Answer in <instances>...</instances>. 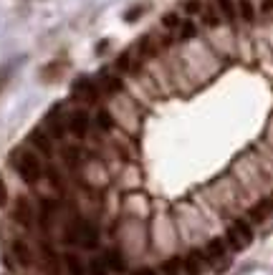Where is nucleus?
<instances>
[{"label":"nucleus","mask_w":273,"mask_h":275,"mask_svg":"<svg viewBox=\"0 0 273 275\" xmlns=\"http://www.w3.org/2000/svg\"><path fill=\"white\" fill-rule=\"evenodd\" d=\"M66 268H69V275H83V265H81V260L74 255V252L66 255Z\"/></svg>","instance_id":"obj_14"},{"label":"nucleus","mask_w":273,"mask_h":275,"mask_svg":"<svg viewBox=\"0 0 273 275\" xmlns=\"http://www.w3.org/2000/svg\"><path fill=\"white\" fill-rule=\"evenodd\" d=\"M197 33V28H195V23H190V20H187V23L182 26V38H193Z\"/></svg>","instance_id":"obj_20"},{"label":"nucleus","mask_w":273,"mask_h":275,"mask_svg":"<svg viewBox=\"0 0 273 275\" xmlns=\"http://www.w3.org/2000/svg\"><path fill=\"white\" fill-rule=\"evenodd\" d=\"M218 8L223 13V18L228 20V23H233L235 20V5H233V0H218Z\"/></svg>","instance_id":"obj_11"},{"label":"nucleus","mask_w":273,"mask_h":275,"mask_svg":"<svg viewBox=\"0 0 273 275\" xmlns=\"http://www.w3.org/2000/svg\"><path fill=\"white\" fill-rule=\"evenodd\" d=\"M69 132L74 137H86V132H89V114L86 111H74L69 116Z\"/></svg>","instance_id":"obj_4"},{"label":"nucleus","mask_w":273,"mask_h":275,"mask_svg":"<svg viewBox=\"0 0 273 275\" xmlns=\"http://www.w3.org/2000/svg\"><path fill=\"white\" fill-rule=\"evenodd\" d=\"M15 220H18L20 225H26V227H31V222H33L31 205H28V200H26V197H20V200H18V205H15Z\"/></svg>","instance_id":"obj_6"},{"label":"nucleus","mask_w":273,"mask_h":275,"mask_svg":"<svg viewBox=\"0 0 273 275\" xmlns=\"http://www.w3.org/2000/svg\"><path fill=\"white\" fill-rule=\"evenodd\" d=\"M74 96L81 99V101H96V86L89 78H78L74 83Z\"/></svg>","instance_id":"obj_5"},{"label":"nucleus","mask_w":273,"mask_h":275,"mask_svg":"<svg viewBox=\"0 0 273 275\" xmlns=\"http://www.w3.org/2000/svg\"><path fill=\"white\" fill-rule=\"evenodd\" d=\"M205 23H207V26H218V23H220V18H218L215 13H210V10H207V13H205Z\"/></svg>","instance_id":"obj_24"},{"label":"nucleus","mask_w":273,"mask_h":275,"mask_svg":"<svg viewBox=\"0 0 273 275\" xmlns=\"http://www.w3.org/2000/svg\"><path fill=\"white\" fill-rule=\"evenodd\" d=\"M15 167H18V174L23 177V182H28V184H36V182L40 179V172H43L40 159H38L33 152H20Z\"/></svg>","instance_id":"obj_1"},{"label":"nucleus","mask_w":273,"mask_h":275,"mask_svg":"<svg viewBox=\"0 0 273 275\" xmlns=\"http://www.w3.org/2000/svg\"><path fill=\"white\" fill-rule=\"evenodd\" d=\"M104 89H107L109 94H117V91H121V81L119 78H104Z\"/></svg>","instance_id":"obj_18"},{"label":"nucleus","mask_w":273,"mask_h":275,"mask_svg":"<svg viewBox=\"0 0 273 275\" xmlns=\"http://www.w3.org/2000/svg\"><path fill=\"white\" fill-rule=\"evenodd\" d=\"M8 202V192H5V182H3V177H0V207H3Z\"/></svg>","instance_id":"obj_25"},{"label":"nucleus","mask_w":273,"mask_h":275,"mask_svg":"<svg viewBox=\"0 0 273 275\" xmlns=\"http://www.w3.org/2000/svg\"><path fill=\"white\" fill-rule=\"evenodd\" d=\"M240 15H243L245 23H253L256 13H253V5H250V0H240Z\"/></svg>","instance_id":"obj_15"},{"label":"nucleus","mask_w":273,"mask_h":275,"mask_svg":"<svg viewBox=\"0 0 273 275\" xmlns=\"http://www.w3.org/2000/svg\"><path fill=\"white\" fill-rule=\"evenodd\" d=\"M268 212H271V207H268V202H261L258 207H253V209H250V217H253L256 222H261V220H263V217H266Z\"/></svg>","instance_id":"obj_16"},{"label":"nucleus","mask_w":273,"mask_h":275,"mask_svg":"<svg viewBox=\"0 0 273 275\" xmlns=\"http://www.w3.org/2000/svg\"><path fill=\"white\" fill-rule=\"evenodd\" d=\"M31 141H33V146H36L38 152H43V154H51V152H53L51 139H48L43 132H33V134H31Z\"/></svg>","instance_id":"obj_9"},{"label":"nucleus","mask_w":273,"mask_h":275,"mask_svg":"<svg viewBox=\"0 0 273 275\" xmlns=\"http://www.w3.org/2000/svg\"><path fill=\"white\" fill-rule=\"evenodd\" d=\"M263 10H273V0H266V3H263Z\"/></svg>","instance_id":"obj_27"},{"label":"nucleus","mask_w":273,"mask_h":275,"mask_svg":"<svg viewBox=\"0 0 273 275\" xmlns=\"http://www.w3.org/2000/svg\"><path fill=\"white\" fill-rule=\"evenodd\" d=\"M139 15H142V8H132L127 15H124V20H127V23H132V20H137Z\"/></svg>","instance_id":"obj_23"},{"label":"nucleus","mask_w":273,"mask_h":275,"mask_svg":"<svg viewBox=\"0 0 273 275\" xmlns=\"http://www.w3.org/2000/svg\"><path fill=\"white\" fill-rule=\"evenodd\" d=\"M104 260H107V265L114 268L117 273H121L124 268H127V263H124V258H121V252H119V250H109L107 255H104Z\"/></svg>","instance_id":"obj_10"},{"label":"nucleus","mask_w":273,"mask_h":275,"mask_svg":"<svg viewBox=\"0 0 273 275\" xmlns=\"http://www.w3.org/2000/svg\"><path fill=\"white\" fill-rule=\"evenodd\" d=\"M134 275H157L155 270H150V268H142V270H137Z\"/></svg>","instance_id":"obj_26"},{"label":"nucleus","mask_w":273,"mask_h":275,"mask_svg":"<svg viewBox=\"0 0 273 275\" xmlns=\"http://www.w3.org/2000/svg\"><path fill=\"white\" fill-rule=\"evenodd\" d=\"M74 235H69V240H74V242H78V245H83V247H96L99 245V232H96V227L91 225V222H86V220H78L76 222V227L71 230Z\"/></svg>","instance_id":"obj_2"},{"label":"nucleus","mask_w":273,"mask_h":275,"mask_svg":"<svg viewBox=\"0 0 273 275\" xmlns=\"http://www.w3.org/2000/svg\"><path fill=\"white\" fill-rule=\"evenodd\" d=\"M200 0H185V10L187 13H200Z\"/></svg>","instance_id":"obj_21"},{"label":"nucleus","mask_w":273,"mask_h":275,"mask_svg":"<svg viewBox=\"0 0 273 275\" xmlns=\"http://www.w3.org/2000/svg\"><path fill=\"white\" fill-rule=\"evenodd\" d=\"M228 240H230V245H233L235 250H243V247H248L250 242H253V232H250L248 222H243V220H235L233 225L228 227Z\"/></svg>","instance_id":"obj_3"},{"label":"nucleus","mask_w":273,"mask_h":275,"mask_svg":"<svg viewBox=\"0 0 273 275\" xmlns=\"http://www.w3.org/2000/svg\"><path fill=\"white\" fill-rule=\"evenodd\" d=\"M202 263H205V255H200V252H190V255L185 258V270L190 275H200L202 273Z\"/></svg>","instance_id":"obj_8"},{"label":"nucleus","mask_w":273,"mask_h":275,"mask_svg":"<svg viewBox=\"0 0 273 275\" xmlns=\"http://www.w3.org/2000/svg\"><path fill=\"white\" fill-rule=\"evenodd\" d=\"M223 255H225V242L220 240V238H215V240H210V245H207V252H205V260H210V263H218V260H223Z\"/></svg>","instance_id":"obj_7"},{"label":"nucleus","mask_w":273,"mask_h":275,"mask_svg":"<svg viewBox=\"0 0 273 275\" xmlns=\"http://www.w3.org/2000/svg\"><path fill=\"white\" fill-rule=\"evenodd\" d=\"M177 268H180V260H177V258H170V260L164 263V270L170 273V275H175V273H177Z\"/></svg>","instance_id":"obj_22"},{"label":"nucleus","mask_w":273,"mask_h":275,"mask_svg":"<svg viewBox=\"0 0 273 275\" xmlns=\"http://www.w3.org/2000/svg\"><path fill=\"white\" fill-rule=\"evenodd\" d=\"M13 250H15V258L23 263V265H28L31 263V252H28V245L26 242H20V240H15L13 242Z\"/></svg>","instance_id":"obj_12"},{"label":"nucleus","mask_w":273,"mask_h":275,"mask_svg":"<svg viewBox=\"0 0 273 275\" xmlns=\"http://www.w3.org/2000/svg\"><path fill=\"white\" fill-rule=\"evenodd\" d=\"M89 270H91V275H109V265L104 258H91Z\"/></svg>","instance_id":"obj_13"},{"label":"nucleus","mask_w":273,"mask_h":275,"mask_svg":"<svg viewBox=\"0 0 273 275\" xmlns=\"http://www.w3.org/2000/svg\"><path fill=\"white\" fill-rule=\"evenodd\" d=\"M162 23H164L167 28H177V26H180V18H177L175 13H167V15L162 18Z\"/></svg>","instance_id":"obj_19"},{"label":"nucleus","mask_w":273,"mask_h":275,"mask_svg":"<svg viewBox=\"0 0 273 275\" xmlns=\"http://www.w3.org/2000/svg\"><path fill=\"white\" fill-rule=\"evenodd\" d=\"M96 124L101 126L104 132H107V129H112V126H114V119L109 116V111H99L96 114Z\"/></svg>","instance_id":"obj_17"}]
</instances>
